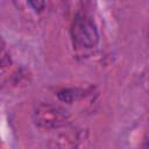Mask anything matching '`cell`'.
I'll return each mask as SVG.
<instances>
[{"instance_id":"1","label":"cell","mask_w":149,"mask_h":149,"mask_svg":"<svg viewBox=\"0 0 149 149\" xmlns=\"http://www.w3.org/2000/svg\"><path fill=\"white\" fill-rule=\"evenodd\" d=\"M70 120L69 112L50 102L38 104L33 112V121L36 127L44 130H55L68 125Z\"/></svg>"},{"instance_id":"2","label":"cell","mask_w":149,"mask_h":149,"mask_svg":"<svg viewBox=\"0 0 149 149\" xmlns=\"http://www.w3.org/2000/svg\"><path fill=\"white\" fill-rule=\"evenodd\" d=\"M71 38L77 48L92 49L99 43V33L92 17L85 13H77L71 23Z\"/></svg>"},{"instance_id":"3","label":"cell","mask_w":149,"mask_h":149,"mask_svg":"<svg viewBox=\"0 0 149 149\" xmlns=\"http://www.w3.org/2000/svg\"><path fill=\"white\" fill-rule=\"evenodd\" d=\"M83 93H84V90H80V88H73V87L62 88L61 91L57 92V98L62 102L72 104L76 100H78L80 97H83Z\"/></svg>"},{"instance_id":"4","label":"cell","mask_w":149,"mask_h":149,"mask_svg":"<svg viewBox=\"0 0 149 149\" xmlns=\"http://www.w3.org/2000/svg\"><path fill=\"white\" fill-rule=\"evenodd\" d=\"M27 2L35 13H42L47 7L48 0H27Z\"/></svg>"}]
</instances>
